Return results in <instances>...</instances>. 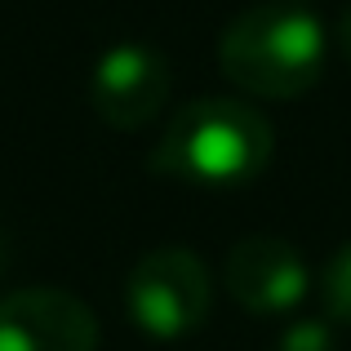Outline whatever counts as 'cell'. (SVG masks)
Here are the masks:
<instances>
[{"instance_id":"1","label":"cell","mask_w":351,"mask_h":351,"mask_svg":"<svg viewBox=\"0 0 351 351\" xmlns=\"http://www.w3.org/2000/svg\"><path fill=\"white\" fill-rule=\"evenodd\" d=\"M325 27L298 0L249 5L218 40V67L236 89L271 103L302 98L325 71Z\"/></svg>"},{"instance_id":"2","label":"cell","mask_w":351,"mask_h":351,"mask_svg":"<svg viewBox=\"0 0 351 351\" xmlns=\"http://www.w3.org/2000/svg\"><path fill=\"white\" fill-rule=\"evenodd\" d=\"M276 134L258 107L240 98H200L169 120L152 152V169L196 187H240L271 160Z\"/></svg>"},{"instance_id":"3","label":"cell","mask_w":351,"mask_h":351,"mask_svg":"<svg viewBox=\"0 0 351 351\" xmlns=\"http://www.w3.org/2000/svg\"><path fill=\"white\" fill-rule=\"evenodd\" d=\"M209 302H214L209 267L182 245L143 254L125 285V307L134 316V325L143 334L160 338V343L196 334L209 316Z\"/></svg>"},{"instance_id":"4","label":"cell","mask_w":351,"mask_h":351,"mask_svg":"<svg viewBox=\"0 0 351 351\" xmlns=\"http://www.w3.org/2000/svg\"><path fill=\"white\" fill-rule=\"evenodd\" d=\"M169 62L152 45H116L98 58L89 80V103L103 125L112 129H143L169 103Z\"/></svg>"},{"instance_id":"5","label":"cell","mask_w":351,"mask_h":351,"mask_svg":"<svg viewBox=\"0 0 351 351\" xmlns=\"http://www.w3.org/2000/svg\"><path fill=\"white\" fill-rule=\"evenodd\" d=\"M0 351H98V320L67 289H14L0 298Z\"/></svg>"},{"instance_id":"6","label":"cell","mask_w":351,"mask_h":351,"mask_svg":"<svg viewBox=\"0 0 351 351\" xmlns=\"http://www.w3.org/2000/svg\"><path fill=\"white\" fill-rule=\"evenodd\" d=\"M227 293L254 316H280L307 298V263L280 236H245L227 254Z\"/></svg>"},{"instance_id":"7","label":"cell","mask_w":351,"mask_h":351,"mask_svg":"<svg viewBox=\"0 0 351 351\" xmlns=\"http://www.w3.org/2000/svg\"><path fill=\"white\" fill-rule=\"evenodd\" d=\"M325 311L329 320H338V325L351 329V245H343L334 258H329L325 267Z\"/></svg>"},{"instance_id":"8","label":"cell","mask_w":351,"mask_h":351,"mask_svg":"<svg viewBox=\"0 0 351 351\" xmlns=\"http://www.w3.org/2000/svg\"><path fill=\"white\" fill-rule=\"evenodd\" d=\"M276 351H334V334L325 320H293L276 338Z\"/></svg>"},{"instance_id":"9","label":"cell","mask_w":351,"mask_h":351,"mask_svg":"<svg viewBox=\"0 0 351 351\" xmlns=\"http://www.w3.org/2000/svg\"><path fill=\"white\" fill-rule=\"evenodd\" d=\"M338 49H343L347 67H351V9L343 14V23H338Z\"/></svg>"},{"instance_id":"10","label":"cell","mask_w":351,"mask_h":351,"mask_svg":"<svg viewBox=\"0 0 351 351\" xmlns=\"http://www.w3.org/2000/svg\"><path fill=\"white\" fill-rule=\"evenodd\" d=\"M0 271H5V240H0Z\"/></svg>"}]
</instances>
